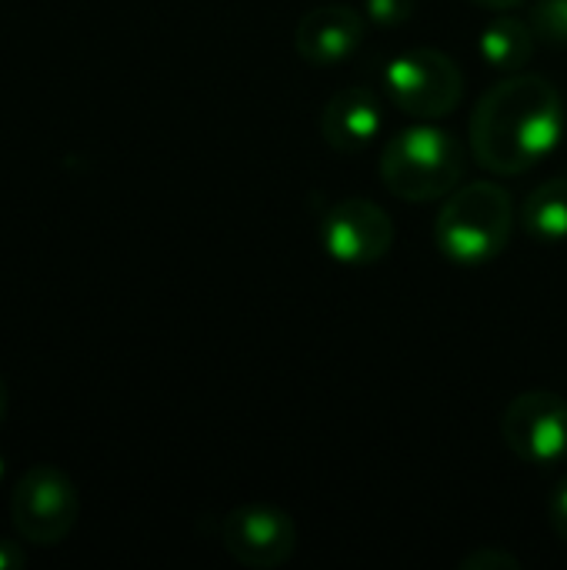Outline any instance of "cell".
Wrapping results in <instances>:
<instances>
[{
    "label": "cell",
    "mask_w": 567,
    "mask_h": 570,
    "mask_svg": "<svg viewBox=\"0 0 567 570\" xmlns=\"http://www.w3.org/2000/svg\"><path fill=\"white\" fill-rule=\"evenodd\" d=\"M418 0H364V13L378 27H401L414 17Z\"/></svg>",
    "instance_id": "14"
},
{
    "label": "cell",
    "mask_w": 567,
    "mask_h": 570,
    "mask_svg": "<svg viewBox=\"0 0 567 570\" xmlns=\"http://www.w3.org/2000/svg\"><path fill=\"white\" fill-rule=\"evenodd\" d=\"M364 33H368V20L361 10L348 3H324L297 20L294 50L311 67H338L361 50Z\"/></svg>",
    "instance_id": "9"
},
{
    "label": "cell",
    "mask_w": 567,
    "mask_h": 570,
    "mask_svg": "<svg viewBox=\"0 0 567 570\" xmlns=\"http://www.w3.org/2000/svg\"><path fill=\"white\" fill-rule=\"evenodd\" d=\"M468 174L465 144L431 120L404 127L381 150V180L384 187L411 204L448 197L461 187Z\"/></svg>",
    "instance_id": "3"
},
{
    "label": "cell",
    "mask_w": 567,
    "mask_h": 570,
    "mask_svg": "<svg viewBox=\"0 0 567 570\" xmlns=\"http://www.w3.org/2000/svg\"><path fill=\"white\" fill-rule=\"evenodd\" d=\"M535 47H538V37H535L531 23L515 17L511 10L495 13L481 27V37H478V50H481L485 63L501 73H521L531 63Z\"/></svg>",
    "instance_id": "11"
},
{
    "label": "cell",
    "mask_w": 567,
    "mask_h": 570,
    "mask_svg": "<svg viewBox=\"0 0 567 570\" xmlns=\"http://www.w3.org/2000/svg\"><path fill=\"white\" fill-rule=\"evenodd\" d=\"M521 561L511 551L501 548H478L468 558H461V570H518Z\"/></svg>",
    "instance_id": "15"
},
{
    "label": "cell",
    "mask_w": 567,
    "mask_h": 570,
    "mask_svg": "<svg viewBox=\"0 0 567 570\" xmlns=\"http://www.w3.org/2000/svg\"><path fill=\"white\" fill-rule=\"evenodd\" d=\"M508 451L535 468L567 461V401L555 391H525L501 414Z\"/></svg>",
    "instance_id": "6"
},
{
    "label": "cell",
    "mask_w": 567,
    "mask_h": 570,
    "mask_svg": "<svg viewBox=\"0 0 567 570\" xmlns=\"http://www.w3.org/2000/svg\"><path fill=\"white\" fill-rule=\"evenodd\" d=\"M23 551L17 548V544H10V541H0V570H13V568H23Z\"/></svg>",
    "instance_id": "17"
},
{
    "label": "cell",
    "mask_w": 567,
    "mask_h": 570,
    "mask_svg": "<svg viewBox=\"0 0 567 570\" xmlns=\"http://www.w3.org/2000/svg\"><path fill=\"white\" fill-rule=\"evenodd\" d=\"M384 94L398 110L418 120H441L461 104L465 73L444 50L411 47L388 60Z\"/></svg>",
    "instance_id": "4"
},
{
    "label": "cell",
    "mask_w": 567,
    "mask_h": 570,
    "mask_svg": "<svg viewBox=\"0 0 567 570\" xmlns=\"http://www.w3.org/2000/svg\"><path fill=\"white\" fill-rule=\"evenodd\" d=\"M515 234V204L501 184L475 180L454 187L434 220L438 250L461 267H478L505 254Z\"/></svg>",
    "instance_id": "2"
},
{
    "label": "cell",
    "mask_w": 567,
    "mask_h": 570,
    "mask_svg": "<svg viewBox=\"0 0 567 570\" xmlns=\"http://www.w3.org/2000/svg\"><path fill=\"white\" fill-rule=\"evenodd\" d=\"M538 43L567 47V0H538L528 13Z\"/></svg>",
    "instance_id": "13"
},
{
    "label": "cell",
    "mask_w": 567,
    "mask_h": 570,
    "mask_svg": "<svg viewBox=\"0 0 567 570\" xmlns=\"http://www.w3.org/2000/svg\"><path fill=\"white\" fill-rule=\"evenodd\" d=\"M221 548L251 570L284 568L297 551V524L274 504H244L221 518Z\"/></svg>",
    "instance_id": "8"
},
{
    "label": "cell",
    "mask_w": 567,
    "mask_h": 570,
    "mask_svg": "<svg viewBox=\"0 0 567 570\" xmlns=\"http://www.w3.org/2000/svg\"><path fill=\"white\" fill-rule=\"evenodd\" d=\"M7 404H10V394H7V381H3V374H0V421H3V414H7Z\"/></svg>",
    "instance_id": "19"
},
{
    "label": "cell",
    "mask_w": 567,
    "mask_h": 570,
    "mask_svg": "<svg viewBox=\"0 0 567 570\" xmlns=\"http://www.w3.org/2000/svg\"><path fill=\"white\" fill-rule=\"evenodd\" d=\"M80 518V494L74 481L53 464L27 468L10 491V521L27 544H60Z\"/></svg>",
    "instance_id": "5"
},
{
    "label": "cell",
    "mask_w": 567,
    "mask_h": 570,
    "mask_svg": "<svg viewBox=\"0 0 567 570\" xmlns=\"http://www.w3.org/2000/svg\"><path fill=\"white\" fill-rule=\"evenodd\" d=\"M521 227L545 244L567 240V177H548L525 197Z\"/></svg>",
    "instance_id": "12"
},
{
    "label": "cell",
    "mask_w": 567,
    "mask_h": 570,
    "mask_svg": "<svg viewBox=\"0 0 567 570\" xmlns=\"http://www.w3.org/2000/svg\"><path fill=\"white\" fill-rule=\"evenodd\" d=\"M3 474H7V464H3V458H0V484H3Z\"/></svg>",
    "instance_id": "20"
},
{
    "label": "cell",
    "mask_w": 567,
    "mask_h": 570,
    "mask_svg": "<svg viewBox=\"0 0 567 570\" xmlns=\"http://www.w3.org/2000/svg\"><path fill=\"white\" fill-rule=\"evenodd\" d=\"M567 130L561 90L541 73H508L471 114V154L491 174H528L548 160Z\"/></svg>",
    "instance_id": "1"
},
{
    "label": "cell",
    "mask_w": 567,
    "mask_h": 570,
    "mask_svg": "<svg viewBox=\"0 0 567 570\" xmlns=\"http://www.w3.org/2000/svg\"><path fill=\"white\" fill-rule=\"evenodd\" d=\"M475 7H481V10H491V13H505V10H518V7H525L528 0H471Z\"/></svg>",
    "instance_id": "18"
},
{
    "label": "cell",
    "mask_w": 567,
    "mask_h": 570,
    "mask_svg": "<svg viewBox=\"0 0 567 570\" xmlns=\"http://www.w3.org/2000/svg\"><path fill=\"white\" fill-rule=\"evenodd\" d=\"M381 124H384V104L364 83L338 90L321 110V137L338 154L368 150L378 140Z\"/></svg>",
    "instance_id": "10"
},
{
    "label": "cell",
    "mask_w": 567,
    "mask_h": 570,
    "mask_svg": "<svg viewBox=\"0 0 567 570\" xmlns=\"http://www.w3.org/2000/svg\"><path fill=\"white\" fill-rule=\"evenodd\" d=\"M321 247L348 267H371L394 247L391 214L368 197L334 200L321 217Z\"/></svg>",
    "instance_id": "7"
},
{
    "label": "cell",
    "mask_w": 567,
    "mask_h": 570,
    "mask_svg": "<svg viewBox=\"0 0 567 570\" xmlns=\"http://www.w3.org/2000/svg\"><path fill=\"white\" fill-rule=\"evenodd\" d=\"M548 518H551V528L555 534L567 544V474L555 484L551 491V501H548Z\"/></svg>",
    "instance_id": "16"
}]
</instances>
